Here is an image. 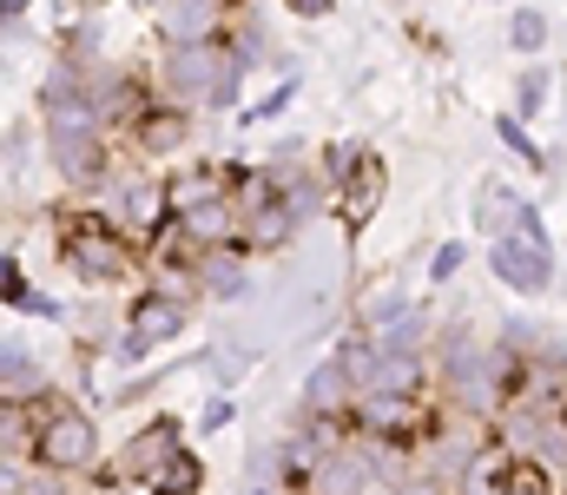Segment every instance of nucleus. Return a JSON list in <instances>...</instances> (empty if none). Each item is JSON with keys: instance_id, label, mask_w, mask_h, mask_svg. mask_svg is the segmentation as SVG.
Wrapping results in <instances>:
<instances>
[{"instance_id": "nucleus-1", "label": "nucleus", "mask_w": 567, "mask_h": 495, "mask_svg": "<svg viewBox=\"0 0 567 495\" xmlns=\"http://www.w3.org/2000/svg\"><path fill=\"white\" fill-rule=\"evenodd\" d=\"M158 73H165V100L205 106V113H238V93H245V73L251 66L225 40H172Z\"/></svg>"}, {"instance_id": "nucleus-2", "label": "nucleus", "mask_w": 567, "mask_h": 495, "mask_svg": "<svg viewBox=\"0 0 567 495\" xmlns=\"http://www.w3.org/2000/svg\"><path fill=\"white\" fill-rule=\"evenodd\" d=\"M47 153L53 172L73 185V192H100L113 178V153H106V120L93 100H73V106H47Z\"/></svg>"}, {"instance_id": "nucleus-3", "label": "nucleus", "mask_w": 567, "mask_h": 495, "mask_svg": "<svg viewBox=\"0 0 567 495\" xmlns=\"http://www.w3.org/2000/svg\"><path fill=\"white\" fill-rule=\"evenodd\" d=\"M133 238L113 225V218H80V225H66V238H60V258H66V271L80 278V285H120L126 271H133Z\"/></svg>"}, {"instance_id": "nucleus-4", "label": "nucleus", "mask_w": 567, "mask_h": 495, "mask_svg": "<svg viewBox=\"0 0 567 495\" xmlns=\"http://www.w3.org/2000/svg\"><path fill=\"white\" fill-rule=\"evenodd\" d=\"M33 463L53 476H80L100 463V430L86 410H47V423L33 430Z\"/></svg>"}, {"instance_id": "nucleus-5", "label": "nucleus", "mask_w": 567, "mask_h": 495, "mask_svg": "<svg viewBox=\"0 0 567 495\" xmlns=\"http://www.w3.org/2000/svg\"><path fill=\"white\" fill-rule=\"evenodd\" d=\"M488 271H495L508 291L542 298V291L555 285V251L535 245V238H522V231H508V238H488Z\"/></svg>"}, {"instance_id": "nucleus-6", "label": "nucleus", "mask_w": 567, "mask_h": 495, "mask_svg": "<svg viewBox=\"0 0 567 495\" xmlns=\"http://www.w3.org/2000/svg\"><path fill=\"white\" fill-rule=\"evenodd\" d=\"M178 456H185V430H178V416H158V423H145L140 436L120 450V463H113V470H120V483H140V489H152V483H158Z\"/></svg>"}, {"instance_id": "nucleus-7", "label": "nucleus", "mask_w": 567, "mask_h": 495, "mask_svg": "<svg viewBox=\"0 0 567 495\" xmlns=\"http://www.w3.org/2000/svg\"><path fill=\"white\" fill-rule=\"evenodd\" d=\"M172 337H185V298L145 291L140 305H133V318H126V330H120V357L140 363V357H152V350L172 343Z\"/></svg>"}, {"instance_id": "nucleus-8", "label": "nucleus", "mask_w": 567, "mask_h": 495, "mask_svg": "<svg viewBox=\"0 0 567 495\" xmlns=\"http://www.w3.org/2000/svg\"><path fill=\"white\" fill-rule=\"evenodd\" d=\"M383 185H390V165L377 159V153H363V146H357L350 178L337 185V192H343V218H350V231H363V225L377 218V205H383Z\"/></svg>"}, {"instance_id": "nucleus-9", "label": "nucleus", "mask_w": 567, "mask_h": 495, "mask_svg": "<svg viewBox=\"0 0 567 495\" xmlns=\"http://www.w3.org/2000/svg\"><path fill=\"white\" fill-rule=\"evenodd\" d=\"M178 225H185V238L205 245V251H225L231 238H245V212H238L231 192H225V198H205V205H192V212H178Z\"/></svg>"}, {"instance_id": "nucleus-10", "label": "nucleus", "mask_w": 567, "mask_h": 495, "mask_svg": "<svg viewBox=\"0 0 567 495\" xmlns=\"http://www.w3.org/2000/svg\"><path fill=\"white\" fill-rule=\"evenodd\" d=\"M377 470H370V456H363V443L350 436L343 450H330L317 470H310V483H303V495H357L363 483H370Z\"/></svg>"}, {"instance_id": "nucleus-11", "label": "nucleus", "mask_w": 567, "mask_h": 495, "mask_svg": "<svg viewBox=\"0 0 567 495\" xmlns=\"http://www.w3.org/2000/svg\"><path fill=\"white\" fill-rule=\"evenodd\" d=\"M93 106H100V120H106V126H126V133L152 113V106H145L140 73H100V80H93Z\"/></svg>"}, {"instance_id": "nucleus-12", "label": "nucleus", "mask_w": 567, "mask_h": 495, "mask_svg": "<svg viewBox=\"0 0 567 495\" xmlns=\"http://www.w3.org/2000/svg\"><path fill=\"white\" fill-rule=\"evenodd\" d=\"M357 377L343 370V357H330V363H317L310 370V383H303V410L310 416H343V410H357Z\"/></svg>"}, {"instance_id": "nucleus-13", "label": "nucleus", "mask_w": 567, "mask_h": 495, "mask_svg": "<svg viewBox=\"0 0 567 495\" xmlns=\"http://www.w3.org/2000/svg\"><path fill=\"white\" fill-rule=\"evenodd\" d=\"M515 463H522V456L495 436V443H488V450H482L462 476H455V495H508V483H515Z\"/></svg>"}, {"instance_id": "nucleus-14", "label": "nucleus", "mask_w": 567, "mask_h": 495, "mask_svg": "<svg viewBox=\"0 0 567 495\" xmlns=\"http://www.w3.org/2000/svg\"><path fill=\"white\" fill-rule=\"evenodd\" d=\"M185 113H192V106H178V100L152 106L140 126H133V146H140L145 159H165V153H178V146H185Z\"/></svg>"}, {"instance_id": "nucleus-15", "label": "nucleus", "mask_w": 567, "mask_h": 495, "mask_svg": "<svg viewBox=\"0 0 567 495\" xmlns=\"http://www.w3.org/2000/svg\"><path fill=\"white\" fill-rule=\"evenodd\" d=\"M297 225H303V218H297V205H290V198H271L265 212H251V218H245V238H238V245H245V251H278V245L297 238Z\"/></svg>"}, {"instance_id": "nucleus-16", "label": "nucleus", "mask_w": 567, "mask_h": 495, "mask_svg": "<svg viewBox=\"0 0 567 495\" xmlns=\"http://www.w3.org/2000/svg\"><path fill=\"white\" fill-rule=\"evenodd\" d=\"M429 383L423 370V350H390L383 343V363H377V377H370V390H383V396H416Z\"/></svg>"}, {"instance_id": "nucleus-17", "label": "nucleus", "mask_w": 567, "mask_h": 495, "mask_svg": "<svg viewBox=\"0 0 567 495\" xmlns=\"http://www.w3.org/2000/svg\"><path fill=\"white\" fill-rule=\"evenodd\" d=\"M165 192H172V212H192V205H205V198H225V192H231V172H212V165H192V172H178V178H165Z\"/></svg>"}, {"instance_id": "nucleus-18", "label": "nucleus", "mask_w": 567, "mask_h": 495, "mask_svg": "<svg viewBox=\"0 0 567 495\" xmlns=\"http://www.w3.org/2000/svg\"><path fill=\"white\" fill-rule=\"evenodd\" d=\"M0 363H7V370H0V396H7V403H20V396H47V370H40L20 343H7Z\"/></svg>"}, {"instance_id": "nucleus-19", "label": "nucleus", "mask_w": 567, "mask_h": 495, "mask_svg": "<svg viewBox=\"0 0 567 495\" xmlns=\"http://www.w3.org/2000/svg\"><path fill=\"white\" fill-rule=\"evenodd\" d=\"M192 285H198L205 298H238V291H245V265H231L225 251H205V265L192 271Z\"/></svg>"}, {"instance_id": "nucleus-20", "label": "nucleus", "mask_w": 567, "mask_h": 495, "mask_svg": "<svg viewBox=\"0 0 567 495\" xmlns=\"http://www.w3.org/2000/svg\"><path fill=\"white\" fill-rule=\"evenodd\" d=\"M495 140L528 165V172H548V153L535 146V133H528V120H522V113H495Z\"/></svg>"}, {"instance_id": "nucleus-21", "label": "nucleus", "mask_w": 567, "mask_h": 495, "mask_svg": "<svg viewBox=\"0 0 567 495\" xmlns=\"http://www.w3.org/2000/svg\"><path fill=\"white\" fill-rule=\"evenodd\" d=\"M7 311H33V318H60V305L53 298H40L27 278H20V265L7 258Z\"/></svg>"}, {"instance_id": "nucleus-22", "label": "nucleus", "mask_w": 567, "mask_h": 495, "mask_svg": "<svg viewBox=\"0 0 567 495\" xmlns=\"http://www.w3.org/2000/svg\"><path fill=\"white\" fill-rule=\"evenodd\" d=\"M508 47H515V53H542V47H548V20H542L535 7H522V13L508 20Z\"/></svg>"}, {"instance_id": "nucleus-23", "label": "nucleus", "mask_w": 567, "mask_h": 495, "mask_svg": "<svg viewBox=\"0 0 567 495\" xmlns=\"http://www.w3.org/2000/svg\"><path fill=\"white\" fill-rule=\"evenodd\" d=\"M205 489V470H198V456H178L158 483H152V495H198Z\"/></svg>"}, {"instance_id": "nucleus-24", "label": "nucleus", "mask_w": 567, "mask_h": 495, "mask_svg": "<svg viewBox=\"0 0 567 495\" xmlns=\"http://www.w3.org/2000/svg\"><path fill=\"white\" fill-rule=\"evenodd\" d=\"M542 100H548V73H542V66H528V73H522V86H515V113H522V120H535V113H542Z\"/></svg>"}, {"instance_id": "nucleus-25", "label": "nucleus", "mask_w": 567, "mask_h": 495, "mask_svg": "<svg viewBox=\"0 0 567 495\" xmlns=\"http://www.w3.org/2000/svg\"><path fill=\"white\" fill-rule=\"evenodd\" d=\"M508 495H555V470H542V463H515V483H508Z\"/></svg>"}, {"instance_id": "nucleus-26", "label": "nucleus", "mask_w": 567, "mask_h": 495, "mask_svg": "<svg viewBox=\"0 0 567 495\" xmlns=\"http://www.w3.org/2000/svg\"><path fill=\"white\" fill-rule=\"evenodd\" d=\"M462 258H468V251H462V238H442V245L429 251V278H435V285H449V278L462 271Z\"/></svg>"}, {"instance_id": "nucleus-27", "label": "nucleus", "mask_w": 567, "mask_h": 495, "mask_svg": "<svg viewBox=\"0 0 567 495\" xmlns=\"http://www.w3.org/2000/svg\"><path fill=\"white\" fill-rule=\"evenodd\" d=\"M515 231H522V238H535V245H548V225H542V212H535L528 198L515 205Z\"/></svg>"}, {"instance_id": "nucleus-28", "label": "nucleus", "mask_w": 567, "mask_h": 495, "mask_svg": "<svg viewBox=\"0 0 567 495\" xmlns=\"http://www.w3.org/2000/svg\"><path fill=\"white\" fill-rule=\"evenodd\" d=\"M290 93H297V73L284 80V86H278V93H271V100H265V106H251L245 120H271V113H284V106H290Z\"/></svg>"}, {"instance_id": "nucleus-29", "label": "nucleus", "mask_w": 567, "mask_h": 495, "mask_svg": "<svg viewBox=\"0 0 567 495\" xmlns=\"http://www.w3.org/2000/svg\"><path fill=\"white\" fill-rule=\"evenodd\" d=\"M225 423H231V396H212V403H205V423H198V430H225Z\"/></svg>"}, {"instance_id": "nucleus-30", "label": "nucleus", "mask_w": 567, "mask_h": 495, "mask_svg": "<svg viewBox=\"0 0 567 495\" xmlns=\"http://www.w3.org/2000/svg\"><path fill=\"white\" fill-rule=\"evenodd\" d=\"M290 7H297L303 20H323V13H330V0H290Z\"/></svg>"}, {"instance_id": "nucleus-31", "label": "nucleus", "mask_w": 567, "mask_h": 495, "mask_svg": "<svg viewBox=\"0 0 567 495\" xmlns=\"http://www.w3.org/2000/svg\"><path fill=\"white\" fill-rule=\"evenodd\" d=\"M27 7H33V0H0V20H7V27H20V13H27Z\"/></svg>"}, {"instance_id": "nucleus-32", "label": "nucleus", "mask_w": 567, "mask_h": 495, "mask_svg": "<svg viewBox=\"0 0 567 495\" xmlns=\"http://www.w3.org/2000/svg\"><path fill=\"white\" fill-rule=\"evenodd\" d=\"M396 489H403V483H383V476H370V483H363L357 495H396Z\"/></svg>"}, {"instance_id": "nucleus-33", "label": "nucleus", "mask_w": 567, "mask_h": 495, "mask_svg": "<svg viewBox=\"0 0 567 495\" xmlns=\"http://www.w3.org/2000/svg\"><path fill=\"white\" fill-rule=\"evenodd\" d=\"M251 495H271V489H265V483H258V489H251Z\"/></svg>"}]
</instances>
